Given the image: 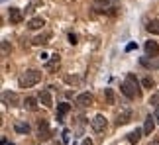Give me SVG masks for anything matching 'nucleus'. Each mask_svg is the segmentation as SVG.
Segmentation results:
<instances>
[{
    "instance_id": "obj_7",
    "label": "nucleus",
    "mask_w": 159,
    "mask_h": 145,
    "mask_svg": "<svg viewBox=\"0 0 159 145\" xmlns=\"http://www.w3.org/2000/svg\"><path fill=\"white\" fill-rule=\"evenodd\" d=\"M8 20H10V24H20L24 20V12L20 8H10L8 10Z\"/></svg>"
},
{
    "instance_id": "obj_29",
    "label": "nucleus",
    "mask_w": 159,
    "mask_h": 145,
    "mask_svg": "<svg viewBox=\"0 0 159 145\" xmlns=\"http://www.w3.org/2000/svg\"><path fill=\"white\" fill-rule=\"evenodd\" d=\"M49 57H51V55H47L45 51H41V55H39V59H41V61H49Z\"/></svg>"
},
{
    "instance_id": "obj_9",
    "label": "nucleus",
    "mask_w": 159,
    "mask_h": 145,
    "mask_svg": "<svg viewBox=\"0 0 159 145\" xmlns=\"http://www.w3.org/2000/svg\"><path fill=\"white\" fill-rule=\"evenodd\" d=\"M59 65H61V59H59L57 53H55V55H51V57H49V61H47L45 69H47V72H55V71L59 69Z\"/></svg>"
},
{
    "instance_id": "obj_25",
    "label": "nucleus",
    "mask_w": 159,
    "mask_h": 145,
    "mask_svg": "<svg viewBox=\"0 0 159 145\" xmlns=\"http://www.w3.org/2000/svg\"><path fill=\"white\" fill-rule=\"evenodd\" d=\"M8 53H10V45H8V41H2V57H8Z\"/></svg>"
},
{
    "instance_id": "obj_8",
    "label": "nucleus",
    "mask_w": 159,
    "mask_h": 145,
    "mask_svg": "<svg viewBox=\"0 0 159 145\" xmlns=\"http://www.w3.org/2000/svg\"><path fill=\"white\" fill-rule=\"evenodd\" d=\"M145 55H148V57H157L159 55L157 41H145Z\"/></svg>"
},
{
    "instance_id": "obj_21",
    "label": "nucleus",
    "mask_w": 159,
    "mask_h": 145,
    "mask_svg": "<svg viewBox=\"0 0 159 145\" xmlns=\"http://www.w3.org/2000/svg\"><path fill=\"white\" fill-rule=\"evenodd\" d=\"M14 130L18 131V134H28V131H30V125L24 124V122H16L14 124Z\"/></svg>"
},
{
    "instance_id": "obj_13",
    "label": "nucleus",
    "mask_w": 159,
    "mask_h": 145,
    "mask_svg": "<svg viewBox=\"0 0 159 145\" xmlns=\"http://www.w3.org/2000/svg\"><path fill=\"white\" fill-rule=\"evenodd\" d=\"M39 102H41L45 108H51V106H53V100H51V92H49V90L39 92Z\"/></svg>"
},
{
    "instance_id": "obj_33",
    "label": "nucleus",
    "mask_w": 159,
    "mask_h": 145,
    "mask_svg": "<svg viewBox=\"0 0 159 145\" xmlns=\"http://www.w3.org/2000/svg\"><path fill=\"white\" fill-rule=\"evenodd\" d=\"M151 145H159V141H153V143H151Z\"/></svg>"
},
{
    "instance_id": "obj_32",
    "label": "nucleus",
    "mask_w": 159,
    "mask_h": 145,
    "mask_svg": "<svg viewBox=\"0 0 159 145\" xmlns=\"http://www.w3.org/2000/svg\"><path fill=\"white\" fill-rule=\"evenodd\" d=\"M155 120H157V124H159V106H157V112H155Z\"/></svg>"
},
{
    "instance_id": "obj_16",
    "label": "nucleus",
    "mask_w": 159,
    "mask_h": 145,
    "mask_svg": "<svg viewBox=\"0 0 159 145\" xmlns=\"http://www.w3.org/2000/svg\"><path fill=\"white\" fill-rule=\"evenodd\" d=\"M142 134H143L142 130H134V131H130V134H128V141H130L132 145H136L139 139H142Z\"/></svg>"
},
{
    "instance_id": "obj_1",
    "label": "nucleus",
    "mask_w": 159,
    "mask_h": 145,
    "mask_svg": "<svg viewBox=\"0 0 159 145\" xmlns=\"http://www.w3.org/2000/svg\"><path fill=\"white\" fill-rule=\"evenodd\" d=\"M122 92H124L128 98H139L142 96V90H139V82H138V78L136 75H132V72H128V77H126V81L122 82Z\"/></svg>"
},
{
    "instance_id": "obj_30",
    "label": "nucleus",
    "mask_w": 159,
    "mask_h": 145,
    "mask_svg": "<svg viewBox=\"0 0 159 145\" xmlns=\"http://www.w3.org/2000/svg\"><path fill=\"white\" fill-rule=\"evenodd\" d=\"M0 145H14L10 139H6V137H2V139H0Z\"/></svg>"
},
{
    "instance_id": "obj_11",
    "label": "nucleus",
    "mask_w": 159,
    "mask_h": 145,
    "mask_svg": "<svg viewBox=\"0 0 159 145\" xmlns=\"http://www.w3.org/2000/svg\"><path fill=\"white\" fill-rule=\"evenodd\" d=\"M155 122H157L155 116H148V118H145V125H143V134L145 135H151V131L155 130Z\"/></svg>"
},
{
    "instance_id": "obj_10",
    "label": "nucleus",
    "mask_w": 159,
    "mask_h": 145,
    "mask_svg": "<svg viewBox=\"0 0 159 145\" xmlns=\"http://www.w3.org/2000/svg\"><path fill=\"white\" fill-rule=\"evenodd\" d=\"M2 100H4V104L16 106L18 104V94L16 92H10V90H4V92H2Z\"/></svg>"
},
{
    "instance_id": "obj_20",
    "label": "nucleus",
    "mask_w": 159,
    "mask_h": 145,
    "mask_svg": "<svg viewBox=\"0 0 159 145\" xmlns=\"http://www.w3.org/2000/svg\"><path fill=\"white\" fill-rule=\"evenodd\" d=\"M104 98H106V104H116V98H114V90L112 88H104Z\"/></svg>"
},
{
    "instance_id": "obj_15",
    "label": "nucleus",
    "mask_w": 159,
    "mask_h": 145,
    "mask_svg": "<svg viewBox=\"0 0 159 145\" xmlns=\"http://www.w3.org/2000/svg\"><path fill=\"white\" fill-rule=\"evenodd\" d=\"M43 26H45L43 18H32V20L28 22V28L30 29H39V28H43Z\"/></svg>"
},
{
    "instance_id": "obj_31",
    "label": "nucleus",
    "mask_w": 159,
    "mask_h": 145,
    "mask_svg": "<svg viewBox=\"0 0 159 145\" xmlns=\"http://www.w3.org/2000/svg\"><path fill=\"white\" fill-rule=\"evenodd\" d=\"M81 145H93V141H90V139H84V141H83Z\"/></svg>"
},
{
    "instance_id": "obj_17",
    "label": "nucleus",
    "mask_w": 159,
    "mask_h": 145,
    "mask_svg": "<svg viewBox=\"0 0 159 145\" xmlns=\"http://www.w3.org/2000/svg\"><path fill=\"white\" fill-rule=\"evenodd\" d=\"M110 4H112V0H94V2H93V8L98 10V12H102V10H106V6H110Z\"/></svg>"
},
{
    "instance_id": "obj_19",
    "label": "nucleus",
    "mask_w": 159,
    "mask_h": 145,
    "mask_svg": "<svg viewBox=\"0 0 159 145\" xmlns=\"http://www.w3.org/2000/svg\"><path fill=\"white\" fill-rule=\"evenodd\" d=\"M145 28H148V32H149V33L159 35V20H151V22H149Z\"/></svg>"
},
{
    "instance_id": "obj_26",
    "label": "nucleus",
    "mask_w": 159,
    "mask_h": 145,
    "mask_svg": "<svg viewBox=\"0 0 159 145\" xmlns=\"http://www.w3.org/2000/svg\"><path fill=\"white\" fill-rule=\"evenodd\" d=\"M69 141H71V131H69V130H65V131H63V143L67 145Z\"/></svg>"
},
{
    "instance_id": "obj_24",
    "label": "nucleus",
    "mask_w": 159,
    "mask_h": 145,
    "mask_svg": "<svg viewBox=\"0 0 159 145\" xmlns=\"http://www.w3.org/2000/svg\"><path fill=\"white\" fill-rule=\"evenodd\" d=\"M142 84H143L145 88H153V86H155V82H153V78H151V77H143Z\"/></svg>"
},
{
    "instance_id": "obj_5",
    "label": "nucleus",
    "mask_w": 159,
    "mask_h": 145,
    "mask_svg": "<svg viewBox=\"0 0 159 145\" xmlns=\"http://www.w3.org/2000/svg\"><path fill=\"white\" fill-rule=\"evenodd\" d=\"M90 125H93L94 131H104L106 125H108V122H106V118L102 116V114H96V116L90 120Z\"/></svg>"
},
{
    "instance_id": "obj_18",
    "label": "nucleus",
    "mask_w": 159,
    "mask_h": 145,
    "mask_svg": "<svg viewBox=\"0 0 159 145\" xmlns=\"http://www.w3.org/2000/svg\"><path fill=\"white\" fill-rule=\"evenodd\" d=\"M24 108H26V110H32V112H34V110H38V100L30 96V98L24 100Z\"/></svg>"
},
{
    "instance_id": "obj_23",
    "label": "nucleus",
    "mask_w": 159,
    "mask_h": 145,
    "mask_svg": "<svg viewBox=\"0 0 159 145\" xmlns=\"http://www.w3.org/2000/svg\"><path fill=\"white\" fill-rule=\"evenodd\" d=\"M142 65L143 67H148V69H151V67H159V61H149V59H142Z\"/></svg>"
},
{
    "instance_id": "obj_14",
    "label": "nucleus",
    "mask_w": 159,
    "mask_h": 145,
    "mask_svg": "<svg viewBox=\"0 0 159 145\" xmlns=\"http://www.w3.org/2000/svg\"><path fill=\"white\" fill-rule=\"evenodd\" d=\"M49 39H51V33H49V32H43L41 35L34 37L32 43H34V45H45V43H49Z\"/></svg>"
},
{
    "instance_id": "obj_3",
    "label": "nucleus",
    "mask_w": 159,
    "mask_h": 145,
    "mask_svg": "<svg viewBox=\"0 0 159 145\" xmlns=\"http://www.w3.org/2000/svg\"><path fill=\"white\" fill-rule=\"evenodd\" d=\"M38 139H39V141L51 139V130H49V124H47L45 118L38 120Z\"/></svg>"
},
{
    "instance_id": "obj_27",
    "label": "nucleus",
    "mask_w": 159,
    "mask_h": 145,
    "mask_svg": "<svg viewBox=\"0 0 159 145\" xmlns=\"http://www.w3.org/2000/svg\"><path fill=\"white\" fill-rule=\"evenodd\" d=\"M67 39H69V43H71V45H77V43H79L75 33H69V35H67Z\"/></svg>"
},
{
    "instance_id": "obj_12",
    "label": "nucleus",
    "mask_w": 159,
    "mask_h": 145,
    "mask_svg": "<svg viewBox=\"0 0 159 145\" xmlns=\"http://www.w3.org/2000/svg\"><path fill=\"white\" fill-rule=\"evenodd\" d=\"M67 112H71V104H67V102L57 104V122H63V116Z\"/></svg>"
},
{
    "instance_id": "obj_2",
    "label": "nucleus",
    "mask_w": 159,
    "mask_h": 145,
    "mask_svg": "<svg viewBox=\"0 0 159 145\" xmlns=\"http://www.w3.org/2000/svg\"><path fill=\"white\" fill-rule=\"evenodd\" d=\"M39 81H41V72L35 71V69H28V71H24L22 75L18 77V84H20V88H32Z\"/></svg>"
},
{
    "instance_id": "obj_22",
    "label": "nucleus",
    "mask_w": 159,
    "mask_h": 145,
    "mask_svg": "<svg viewBox=\"0 0 159 145\" xmlns=\"http://www.w3.org/2000/svg\"><path fill=\"white\" fill-rule=\"evenodd\" d=\"M81 81H83V77H75V75H67L65 77V82L73 84V86H75V84H81Z\"/></svg>"
},
{
    "instance_id": "obj_28",
    "label": "nucleus",
    "mask_w": 159,
    "mask_h": 145,
    "mask_svg": "<svg viewBox=\"0 0 159 145\" xmlns=\"http://www.w3.org/2000/svg\"><path fill=\"white\" fill-rule=\"evenodd\" d=\"M134 49H138V43H136V41H130V43L126 45V51L130 53V51H134Z\"/></svg>"
},
{
    "instance_id": "obj_4",
    "label": "nucleus",
    "mask_w": 159,
    "mask_h": 145,
    "mask_svg": "<svg viewBox=\"0 0 159 145\" xmlns=\"http://www.w3.org/2000/svg\"><path fill=\"white\" fill-rule=\"evenodd\" d=\"M77 106L79 108H89V106H93L94 104V98H93V94L90 92H83V94H79L77 96Z\"/></svg>"
},
{
    "instance_id": "obj_6",
    "label": "nucleus",
    "mask_w": 159,
    "mask_h": 145,
    "mask_svg": "<svg viewBox=\"0 0 159 145\" xmlns=\"http://www.w3.org/2000/svg\"><path fill=\"white\" fill-rule=\"evenodd\" d=\"M130 120H132L130 108H122V110L118 112V116H116V125H126Z\"/></svg>"
}]
</instances>
